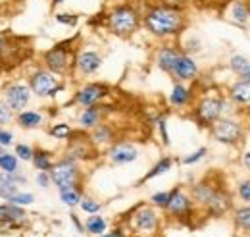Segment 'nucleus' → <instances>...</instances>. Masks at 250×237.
Listing matches in <instances>:
<instances>
[{"mask_svg": "<svg viewBox=\"0 0 250 237\" xmlns=\"http://www.w3.org/2000/svg\"><path fill=\"white\" fill-rule=\"evenodd\" d=\"M108 158L112 160V164L116 166H124V164H131L139 158V150L131 143H116L114 147L108 150Z\"/></svg>", "mask_w": 250, "mask_h": 237, "instance_id": "ddd939ff", "label": "nucleus"}, {"mask_svg": "<svg viewBox=\"0 0 250 237\" xmlns=\"http://www.w3.org/2000/svg\"><path fill=\"white\" fill-rule=\"evenodd\" d=\"M206 156H208V148L200 147V148H196V150H192V152H188L181 162H183L185 166H194V164H198L200 160H204Z\"/></svg>", "mask_w": 250, "mask_h": 237, "instance_id": "2f4dec72", "label": "nucleus"}, {"mask_svg": "<svg viewBox=\"0 0 250 237\" xmlns=\"http://www.w3.org/2000/svg\"><path fill=\"white\" fill-rule=\"evenodd\" d=\"M44 64H46V68L50 71L63 73L67 70V66H69V52H67V48H63L62 45L50 48L48 52H44Z\"/></svg>", "mask_w": 250, "mask_h": 237, "instance_id": "2eb2a0df", "label": "nucleus"}, {"mask_svg": "<svg viewBox=\"0 0 250 237\" xmlns=\"http://www.w3.org/2000/svg\"><path fill=\"white\" fill-rule=\"evenodd\" d=\"M221 183H223V181H221ZM221 183L214 181L212 178L196 181V183L192 185V189H190V197H192L194 205H198V207H202V208L208 207L210 201H212V197L216 195V191H218V187Z\"/></svg>", "mask_w": 250, "mask_h": 237, "instance_id": "9d476101", "label": "nucleus"}, {"mask_svg": "<svg viewBox=\"0 0 250 237\" xmlns=\"http://www.w3.org/2000/svg\"><path fill=\"white\" fill-rule=\"evenodd\" d=\"M106 95H108V87L106 85H102V83H89V85L81 87L75 93V102L81 104L83 108L96 106Z\"/></svg>", "mask_w": 250, "mask_h": 237, "instance_id": "9b49d317", "label": "nucleus"}, {"mask_svg": "<svg viewBox=\"0 0 250 237\" xmlns=\"http://www.w3.org/2000/svg\"><path fill=\"white\" fill-rule=\"evenodd\" d=\"M100 237H125L120 230H116V232H110V234H106V236H100Z\"/></svg>", "mask_w": 250, "mask_h": 237, "instance_id": "49530a36", "label": "nucleus"}, {"mask_svg": "<svg viewBox=\"0 0 250 237\" xmlns=\"http://www.w3.org/2000/svg\"><path fill=\"white\" fill-rule=\"evenodd\" d=\"M75 66H77V70H79L81 73L91 75V73H94V71L102 66V56H100L98 52H94V50H83V52L77 54Z\"/></svg>", "mask_w": 250, "mask_h": 237, "instance_id": "6ab92c4d", "label": "nucleus"}, {"mask_svg": "<svg viewBox=\"0 0 250 237\" xmlns=\"http://www.w3.org/2000/svg\"><path fill=\"white\" fill-rule=\"evenodd\" d=\"M241 162H243V166H245V170L250 174V148L249 150H245L243 152V156H241Z\"/></svg>", "mask_w": 250, "mask_h": 237, "instance_id": "a18cd8bd", "label": "nucleus"}, {"mask_svg": "<svg viewBox=\"0 0 250 237\" xmlns=\"http://www.w3.org/2000/svg\"><path fill=\"white\" fill-rule=\"evenodd\" d=\"M210 135L216 143L223 145V147H237V145H241V141L247 135V125L243 119L229 114V116H223L210 127Z\"/></svg>", "mask_w": 250, "mask_h": 237, "instance_id": "7ed1b4c3", "label": "nucleus"}, {"mask_svg": "<svg viewBox=\"0 0 250 237\" xmlns=\"http://www.w3.org/2000/svg\"><path fill=\"white\" fill-rule=\"evenodd\" d=\"M108 25L110 31L118 37L133 35L141 25V14L131 4H120L108 14Z\"/></svg>", "mask_w": 250, "mask_h": 237, "instance_id": "20e7f679", "label": "nucleus"}, {"mask_svg": "<svg viewBox=\"0 0 250 237\" xmlns=\"http://www.w3.org/2000/svg\"><path fill=\"white\" fill-rule=\"evenodd\" d=\"M52 2H54V4H62L63 0H52Z\"/></svg>", "mask_w": 250, "mask_h": 237, "instance_id": "de8ad7c7", "label": "nucleus"}, {"mask_svg": "<svg viewBox=\"0 0 250 237\" xmlns=\"http://www.w3.org/2000/svg\"><path fill=\"white\" fill-rule=\"evenodd\" d=\"M179 56H181V50L177 47H162L156 52V66L162 71L173 75V70H175Z\"/></svg>", "mask_w": 250, "mask_h": 237, "instance_id": "f3484780", "label": "nucleus"}, {"mask_svg": "<svg viewBox=\"0 0 250 237\" xmlns=\"http://www.w3.org/2000/svg\"><path fill=\"white\" fill-rule=\"evenodd\" d=\"M225 96L233 106H250V81L245 79H235L227 91Z\"/></svg>", "mask_w": 250, "mask_h": 237, "instance_id": "4468645a", "label": "nucleus"}, {"mask_svg": "<svg viewBox=\"0 0 250 237\" xmlns=\"http://www.w3.org/2000/svg\"><path fill=\"white\" fill-rule=\"evenodd\" d=\"M50 135L56 137V139H67L71 135V127L67 123H56V125H52Z\"/></svg>", "mask_w": 250, "mask_h": 237, "instance_id": "72a5a7b5", "label": "nucleus"}, {"mask_svg": "<svg viewBox=\"0 0 250 237\" xmlns=\"http://www.w3.org/2000/svg\"><path fill=\"white\" fill-rule=\"evenodd\" d=\"M56 22L63 25H75L77 24V16L73 14H56Z\"/></svg>", "mask_w": 250, "mask_h": 237, "instance_id": "ea45409f", "label": "nucleus"}, {"mask_svg": "<svg viewBox=\"0 0 250 237\" xmlns=\"http://www.w3.org/2000/svg\"><path fill=\"white\" fill-rule=\"evenodd\" d=\"M231 102L225 95H204L198 98L196 106H194V119L200 127H206L210 129L216 121L223 118V116H229L231 112Z\"/></svg>", "mask_w": 250, "mask_h": 237, "instance_id": "f03ea898", "label": "nucleus"}, {"mask_svg": "<svg viewBox=\"0 0 250 237\" xmlns=\"http://www.w3.org/2000/svg\"><path fill=\"white\" fill-rule=\"evenodd\" d=\"M29 89L25 87V85H21V83H16V85H12V87H8L6 91V102H8V106L12 108V110H21V108H25L27 106V102H29Z\"/></svg>", "mask_w": 250, "mask_h": 237, "instance_id": "a211bd4d", "label": "nucleus"}, {"mask_svg": "<svg viewBox=\"0 0 250 237\" xmlns=\"http://www.w3.org/2000/svg\"><path fill=\"white\" fill-rule=\"evenodd\" d=\"M169 199H171V191H160V193H154V195L150 197L152 205H154V207H160V208L167 207Z\"/></svg>", "mask_w": 250, "mask_h": 237, "instance_id": "c9c22d12", "label": "nucleus"}, {"mask_svg": "<svg viewBox=\"0 0 250 237\" xmlns=\"http://www.w3.org/2000/svg\"><path fill=\"white\" fill-rule=\"evenodd\" d=\"M63 89L58 73L50 70H39L31 75V91L37 96H54Z\"/></svg>", "mask_w": 250, "mask_h": 237, "instance_id": "39448f33", "label": "nucleus"}, {"mask_svg": "<svg viewBox=\"0 0 250 237\" xmlns=\"http://www.w3.org/2000/svg\"><path fill=\"white\" fill-rule=\"evenodd\" d=\"M100 116H102V112L98 106H87L79 114V125L85 129H94L100 123Z\"/></svg>", "mask_w": 250, "mask_h": 237, "instance_id": "5701e85b", "label": "nucleus"}, {"mask_svg": "<svg viewBox=\"0 0 250 237\" xmlns=\"http://www.w3.org/2000/svg\"><path fill=\"white\" fill-rule=\"evenodd\" d=\"M133 224L139 232H154L158 228V214L154 208L141 207L133 214Z\"/></svg>", "mask_w": 250, "mask_h": 237, "instance_id": "dca6fc26", "label": "nucleus"}, {"mask_svg": "<svg viewBox=\"0 0 250 237\" xmlns=\"http://www.w3.org/2000/svg\"><path fill=\"white\" fill-rule=\"evenodd\" d=\"M10 201H12L16 207H23V205H31L33 201H35V197H33L31 193H18V195H14Z\"/></svg>", "mask_w": 250, "mask_h": 237, "instance_id": "4c0bfd02", "label": "nucleus"}, {"mask_svg": "<svg viewBox=\"0 0 250 237\" xmlns=\"http://www.w3.org/2000/svg\"><path fill=\"white\" fill-rule=\"evenodd\" d=\"M23 218V212L16 207H0V220H14Z\"/></svg>", "mask_w": 250, "mask_h": 237, "instance_id": "e433bc0d", "label": "nucleus"}, {"mask_svg": "<svg viewBox=\"0 0 250 237\" xmlns=\"http://www.w3.org/2000/svg\"><path fill=\"white\" fill-rule=\"evenodd\" d=\"M171 166H173V160H171L169 156L160 158L156 164L152 166V170H150V172H146V176L143 178V183H145V181H148V179L156 178V176H162V174H166V172H169V170H171Z\"/></svg>", "mask_w": 250, "mask_h": 237, "instance_id": "bb28decb", "label": "nucleus"}, {"mask_svg": "<svg viewBox=\"0 0 250 237\" xmlns=\"http://www.w3.org/2000/svg\"><path fill=\"white\" fill-rule=\"evenodd\" d=\"M37 183H39V187H48L50 183H52V176H50V172H39L37 174Z\"/></svg>", "mask_w": 250, "mask_h": 237, "instance_id": "79ce46f5", "label": "nucleus"}, {"mask_svg": "<svg viewBox=\"0 0 250 237\" xmlns=\"http://www.w3.org/2000/svg\"><path fill=\"white\" fill-rule=\"evenodd\" d=\"M12 108L8 106V102H0V123H6V121H10L12 118V112H10Z\"/></svg>", "mask_w": 250, "mask_h": 237, "instance_id": "37998d69", "label": "nucleus"}, {"mask_svg": "<svg viewBox=\"0 0 250 237\" xmlns=\"http://www.w3.org/2000/svg\"><path fill=\"white\" fill-rule=\"evenodd\" d=\"M227 68L229 71L237 77V79H245V81H250V58L245 56V54H233L227 60Z\"/></svg>", "mask_w": 250, "mask_h": 237, "instance_id": "aec40b11", "label": "nucleus"}, {"mask_svg": "<svg viewBox=\"0 0 250 237\" xmlns=\"http://www.w3.org/2000/svg\"><path fill=\"white\" fill-rule=\"evenodd\" d=\"M85 230L89 232V234H93V236H102L104 232H106V220L102 218V216H89L87 218V222H85Z\"/></svg>", "mask_w": 250, "mask_h": 237, "instance_id": "cd10ccee", "label": "nucleus"}, {"mask_svg": "<svg viewBox=\"0 0 250 237\" xmlns=\"http://www.w3.org/2000/svg\"><path fill=\"white\" fill-rule=\"evenodd\" d=\"M20 123L23 125V127H39L41 123H42V116L39 114V112H31V110H27V112H20Z\"/></svg>", "mask_w": 250, "mask_h": 237, "instance_id": "7c9ffc66", "label": "nucleus"}, {"mask_svg": "<svg viewBox=\"0 0 250 237\" xmlns=\"http://www.w3.org/2000/svg\"><path fill=\"white\" fill-rule=\"evenodd\" d=\"M79 207L83 208V212H87V214H98L100 203L94 201V199H91V197H83L81 203H79Z\"/></svg>", "mask_w": 250, "mask_h": 237, "instance_id": "f704fd0d", "label": "nucleus"}, {"mask_svg": "<svg viewBox=\"0 0 250 237\" xmlns=\"http://www.w3.org/2000/svg\"><path fill=\"white\" fill-rule=\"evenodd\" d=\"M158 129H160V135H162V143H164V145H169V135H167V125H166V118L158 119Z\"/></svg>", "mask_w": 250, "mask_h": 237, "instance_id": "a19ab883", "label": "nucleus"}, {"mask_svg": "<svg viewBox=\"0 0 250 237\" xmlns=\"http://www.w3.org/2000/svg\"><path fill=\"white\" fill-rule=\"evenodd\" d=\"M0 170L6 174H16L18 170V158L12 154H0Z\"/></svg>", "mask_w": 250, "mask_h": 237, "instance_id": "473e14b6", "label": "nucleus"}, {"mask_svg": "<svg viewBox=\"0 0 250 237\" xmlns=\"http://www.w3.org/2000/svg\"><path fill=\"white\" fill-rule=\"evenodd\" d=\"M33 164H35V168H37L39 172H50V170L54 168L50 154L44 152V150H37V152L33 154Z\"/></svg>", "mask_w": 250, "mask_h": 237, "instance_id": "c756f323", "label": "nucleus"}, {"mask_svg": "<svg viewBox=\"0 0 250 237\" xmlns=\"http://www.w3.org/2000/svg\"><path fill=\"white\" fill-rule=\"evenodd\" d=\"M0 145H2V147L12 145V133H8V131H0Z\"/></svg>", "mask_w": 250, "mask_h": 237, "instance_id": "c03bdc74", "label": "nucleus"}, {"mask_svg": "<svg viewBox=\"0 0 250 237\" xmlns=\"http://www.w3.org/2000/svg\"><path fill=\"white\" fill-rule=\"evenodd\" d=\"M235 197L243 205H250V176L249 178H241L235 183Z\"/></svg>", "mask_w": 250, "mask_h": 237, "instance_id": "c85d7f7f", "label": "nucleus"}, {"mask_svg": "<svg viewBox=\"0 0 250 237\" xmlns=\"http://www.w3.org/2000/svg\"><path fill=\"white\" fill-rule=\"evenodd\" d=\"M233 208H235V195L231 193V189L225 183H221L218 187V191H216V195L212 197L210 205L204 208V210L208 214L219 218V216H225V214L233 212Z\"/></svg>", "mask_w": 250, "mask_h": 237, "instance_id": "423d86ee", "label": "nucleus"}, {"mask_svg": "<svg viewBox=\"0 0 250 237\" xmlns=\"http://www.w3.org/2000/svg\"><path fill=\"white\" fill-rule=\"evenodd\" d=\"M60 199L63 201V205H67V207H77V205L81 203V199H83L79 185H73V187L60 189Z\"/></svg>", "mask_w": 250, "mask_h": 237, "instance_id": "a878e982", "label": "nucleus"}, {"mask_svg": "<svg viewBox=\"0 0 250 237\" xmlns=\"http://www.w3.org/2000/svg\"><path fill=\"white\" fill-rule=\"evenodd\" d=\"M231 218H233V226L237 232L250 236V205L235 207L231 212Z\"/></svg>", "mask_w": 250, "mask_h": 237, "instance_id": "4be33fe9", "label": "nucleus"}, {"mask_svg": "<svg viewBox=\"0 0 250 237\" xmlns=\"http://www.w3.org/2000/svg\"><path fill=\"white\" fill-rule=\"evenodd\" d=\"M192 208H194V201H192L190 195H187L181 187L171 189V199H169V203H167V207H166V210H167L171 216L187 218L188 214H192Z\"/></svg>", "mask_w": 250, "mask_h": 237, "instance_id": "1a4fd4ad", "label": "nucleus"}, {"mask_svg": "<svg viewBox=\"0 0 250 237\" xmlns=\"http://www.w3.org/2000/svg\"><path fill=\"white\" fill-rule=\"evenodd\" d=\"M91 139L96 145H108L114 141V129L108 123H98L91 133Z\"/></svg>", "mask_w": 250, "mask_h": 237, "instance_id": "393cba45", "label": "nucleus"}, {"mask_svg": "<svg viewBox=\"0 0 250 237\" xmlns=\"http://www.w3.org/2000/svg\"><path fill=\"white\" fill-rule=\"evenodd\" d=\"M198 73H200L198 62L187 52H181V56L177 58V64H175V70H173V77L177 81H194Z\"/></svg>", "mask_w": 250, "mask_h": 237, "instance_id": "f8f14e48", "label": "nucleus"}, {"mask_svg": "<svg viewBox=\"0 0 250 237\" xmlns=\"http://www.w3.org/2000/svg\"><path fill=\"white\" fill-rule=\"evenodd\" d=\"M0 48H2V41H0Z\"/></svg>", "mask_w": 250, "mask_h": 237, "instance_id": "09e8293b", "label": "nucleus"}, {"mask_svg": "<svg viewBox=\"0 0 250 237\" xmlns=\"http://www.w3.org/2000/svg\"><path fill=\"white\" fill-rule=\"evenodd\" d=\"M18 181H20V178H12L6 172L0 174V197L10 201L14 195H18Z\"/></svg>", "mask_w": 250, "mask_h": 237, "instance_id": "b1692460", "label": "nucleus"}, {"mask_svg": "<svg viewBox=\"0 0 250 237\" xmlns=\"http://www.w3.org/2000/svg\"><path fill=\"white\" fill-rule=\"evenodd\" d=\"M223 18L229 24H233L241 29H247L250 25V0H231L225 6Z\"/></svg>", "mask_w": 250, "mask_h": 237, "instance_id": "6e6552de", "label": "nucleus"}, {"mask_svg": "<svg viewBox=\"0 0 250 237\" xmlns=\"http://www.w3.org/2000/svg\"><path fill=\"white\" fill-rule=\"evenodd\" d=\"M50 176H52V183H56L58 189H65V187L77 185L79 172H77L75 162H71V160L65 158V160L58 162V164L50 170Z\"/></svg>", "mask_w": 250, "mask_h": 237, "instance_id": "0eeeda50", "label": "nucleus"}, {"mask_svg": "<svg viewBox=\"0 0 250 237\" xmlns=\"http://www.w3.org/2000/svg\"><path fill=\"white\" fill-rule=\"evenodd\" d=\"M192 96H194V91L187 87L183 81H177L169 93V102L175 108H183V106H188L192 102Z\"/></svg>", "mask_w": 250, "mask_h": 237, "instance_id": "412c9836", "label": "nucleus"}, {"mask_svg": "<svg viewBox=\"0 0 250 237\" xmlns=\"http://www.w3.org/2000/svg\"><path fill=\"white\" fill-rule=\"evenodd\" d=\"M16 154H18V158H21V160H33V152L31 147H27V145H18L16 147Z\"/></svg>", "mask_w": 250, "mask_h": 237, "instance_id": "58836bf2", "label": "nucleus"}, {"mask_svg": "<svg viewBox=\"0 0 250 237\" xmlns=\"http://www.w3.org/2000/svg\"><path fill=\"white\" fill-rule=\"evenodd\" d=\"M145 25L154 37H175L187 27V18L181 12V8L160 4L152 6L145 14Z\"/></svg>", "mask_w": 250, "mask_h": 237, "instance_id": "f257e3e1", "label": "nucleus"}]
</instances>
